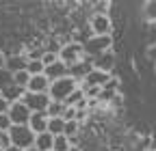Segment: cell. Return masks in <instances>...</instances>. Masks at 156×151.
<instances>
[{
    "mask_svg": "<svg viewBox=\"0 0 156 151\" xmlns=\"http://www.w3.org/2000/svg\"><path fill=\"white\" fill-rule=\"evenodd\" d=\"M5 67L13 73L17 71H24L28 67V59H24V56H7V61H5Z\"/></svg>",
    "mask_w": 156,
    "mask_h": 151,
    "instance_id": "cell-13",
    "label": "cell"
},
{
    "mask_svg": "<svg viewBox=\"0 0 156 151\" xmlns=\"http://www.w3.org/2000/svg\"><path fill=\"white\" fill-rule=\"evenodd\" d=\"M46 76H48V80L50 82H56V80H61V78H67L69 76V67L58 59L54 65H50V67H46Z\"/></svg>",
    "mask_w": 156,
    "mask_h": 151,
    "instance_id": "cell-10",
    "label": "cell"
},
{
    "mask_svg": "<svg viewBox=\"0 0 156 151\" xmlns=\"http://www.w3.org/2000/svg\"><path fill=\"white\" fill-rule=\"evenodd\" d=\"M113 97H115V89H108V86H104V89H102V93H100V97H98V102L113 99Z\"/></svg>",
    "mask_w": 156,
    "mask_h": 151,
    "instance_id": "cell-28",
    "label": "cell"
},
{
    "mask_svg": "<svg viewBox=\"0 0 156 151\" xmlns=\"http://www.w3.org/2000/svg\"><path fill=\"white\" fill-rule=\"evenodd\" d=\"M69 151H80V149H78V147H72V149H69Z\"/></svg>",
    "mask_w": 156,
    "mask_h": 151,
    "instance_id": "cell-34",
    "label": "cell"
},
{
    "mask_svg": "<svg viewBox=\"0 0 156 151\" xmlns=\"http://www.w3.org/2000/svg\"><path fill=\"white\" fill-rule=\"evenodd\" d=\"M76 132H78V123H76V121H67V123H65V134H63V136L74 138Z\"/></svg>",
    "mask_w": 156,
    "mask_h": 151,
    "instance_id": "cell-26",
    "label": "cell"
},
{
    "mask_svg": "<svg viewBox=\"0 0 156 151\" xmlns=\"http://www.w3.org/2000/svg\"><path fill=\"white\" fill-rule=\"evenodd\" d=\"M9 108H11V102L0 95V115H9Z\"/></svg>",
    "mask_w": 156,
    "mask_h": 151,
    "instance_id": "cell-30",
    "label": "cell"
},
{
    "mask_svg": "<svg viewBox=\"0 0 156 151\" xmlns=\"http://www.w3.org/2000/svg\"><path fill=\"white\" fill-rule=\"evenodd\" d=\"M65 119H50V123H48V132L52 136H63L65 134Z\"/></svg>",
    "mask_w": 156,
    "mask_h": 151,
    "instance_id": "cell-17",
    "label": "cell"
},
{
    "mask_svg": "<svg viewBox=\"0 0 156 151\" xmlns=\"http://www.w3.org/2000/svg\"><path fill=\"white\" fill-rule=\"evenodd\" d=\"M143 13H145V20H147L150 24H156V0H150V2H145Z\"/></svg>",
    "mask_w": 156,
    "mask_h": 151,
    "instance_id": "cell-20",
    "label": "cell"
},
{
    "mask_svg": "<svg viewBox=\"0 0 156 151\" xmlns=\"http://www.w3.org/2000/svg\"><path fill=\"white\" fill-rule=\"evenodd\" d=\"M11 127H13V123H11L9 115H0V132H9Z\"/></svg>",
    "mask_w": 156,
    "mask_h": 151,
    "instance_id": "cell-27",
    "label": "cell"
},
{
    "mask_svg": "<svg viewBox=\"0 0 156 151\" xmlns=\"http://www.w3.org/2000/svg\"><path fill=\"white\" fill-rule=\"evenodd\" d=\"M113 63H115V59H113V54H111V52H104V54H100V56H95V59H93V67H95V69L108 71V73H111Z\"/></svg>",
    "mask_w": 156,
    "mask_h": 151,
    "instance_id": "cell-14",
    "label": "cell"
},
{
    "mask_svg": "<svg viewBox=\"0 0 156 151\" xmlns=\"http://www.w3.org/2000/svg\"><path fill=\"white\" fill-rule=\"evenodd\" d=\"M56 61H58V54H56V52H52V50H46L44 59H41V63H44L46 67H50V65H54Z\"/></svg>",
    "mask_w": 156,
    "mask_h": 151,
    "instance_id": "cell-24",
    "label": "cell"
},
{
    "mask_svg": "<svg viewBox=\"0 0 156 151\" xmlns=\"http://www.w3.org/2000/svg\"><path fill=\"white\" fill-rule=\"evenodd\" d=\"M83 99H87V97H85V91H83V89H76V91L72 93V95L65 99V106H67V108H76V106L80 104Z\"/></svg>",
    "mask_w": 156,
    "mask_h": 151,
    "instance_id": "cell-18",
    "label": "cell"
},
{
    "mask_svg": "<svg viewBox=\"0 0 156 151\" xmlns=\"http://www.w3.org/2000/svg\"><path fill=\"white\" fill-rule=\"evenodd\" d=\"M11 84H15L13 71H9L7 67H2V69H0V91L7 89V86H11Z\"/></svg>",
    "mask_w": 156,
    "mask_h": 151,
    "instance_id": "cell-19",
    "label": "cell"
},
{
    "mask_svg": "<svg viewBox=\"0 0 156 151\" xmlns=\"http://www.w3.org/2000/svg\"><path fill=\"white\" fill-rule=\"evenodd\" d=\"M50 86H52V82L48 80L46 73H44V76H30V82H28L26 91H28V93H48Z\"/></svg>",
    "mask_w": 156,
    "mask_h": 151,
    "instance_id": "cell-11",
    "label": "cell"
},
{
    "mask_svg": "<svg viewBox=\"0 0 156 151\" xmlns=\"http://www.w3.org/2000/svg\"><path fill=\"white\" fill-rule=\"evenodd\" d=\"M26 71H28L30 76H44V73H46V65H44L41 61H28Z\"/></svg>",
    "mask_w": 156,
    "mask_h": 151,
    "instance_id": "cell-21",
    "label": "cell"
},
{
    "mask_svg": "<svg viewBox=\"0 0 156 151\" xmlns=\"http://www.w3.org/2000/svg\"><path fill=\"white\" fill-rule=\"evenodd\" d=\"M111 45H113V37L111 35H102V37H91V39L85 43V54L87 56H100L104 52H111Z\"/></svg>",
    "mask_w": 156,
    "mask_h": 151,
    "instance_id": "cell-3",
    "label": "cell"
},
{
    "mask_svg": "<svg viewBox=\"0 0 156 151\" xmlns=\"http://www.w3.org/2000/svg\"><path fill=\"white\" fill-rule=\"evenodd\" d=\"M44 54H46L44 48H33V50L28 52L26 59H28V61H41V59H44Z\"/></svg>",
    "mask_w": 156,
    "mask_h": 151,
    "instance_id": "cell-25",
    "label": "cell"
},
{
    "mask_svg": "<svg viewBox=\"0 0 156 151\" xmlns=\"http://www.w3.org/2000/svg\"><path fill=\"white\" fill-rule=\"evenodd\" d=\"M24 151H39L37 147H28V149H24Z\"/></svg>",
    "mask_w": 156,
    "mask_h": 151,
    "instance_id": "cell-33",
    "label": "cell"
},
{
    "mask_svg": "<svg viewBox=\"0 0 156 151\" xmlns=\"http://www.w3.org/2000/svg\"><path fill=\"white\" fill-rule=\"evenodd\" d=\"M147 59L154 61V65H156V45H150L147 48Z\"/></svg>",
    "mask_w": 156,
    "mask_h": 151,
    "instance_id": "cell-31",
    "label": "cell"
},
{
    "mask_svg": "<svg viewBox=\"0 0 156 151\" xmlns=\"http://www.w3.org/2000/svg\"><path fill=\"white\" fill-rule=\"evenodd\" d=\"M35 147L39 151H54V136L50 134V132H46V134H39L35 138Z\"/></svg>",
    "mask_w": 156,
    "mask_h": 151,
    "instance_id": "cell-15",
    "label": "cell"
},
{
    "mask_svg": "<svg viewBox=\"0 0 156 151\" xmlns=\"http://www.w3.org/2000/svg\"><path fill=\"white\" fill-rule=\"evenodd\" d=\"M48 123H50V117H48V112H33V117H30V123L28 127L35 132V134H46L48 132Z\"/></svg>",
    "mask_w": 156,
    "mask_h": 151,
    "instance_id": "cell-9",
    "label": "cell"
},
{
    "mask_svg": "<svg viewBox=\"0 0 156 151\" xmlns=\"http://www.w3.org/2000/svg\"><path fill=\"white\" fill-rule=\"evenodd\" d=\"M65 110H67V106H65V102H50V106H48V117L50 119H63V115H65Z\"/></svg>",
    "mask_w": 156,
    "mask_h": 151,
    "instance_id": "cell-16",
    "label": "cell"
},
{
    "mask_svg": "<svg viewBox=\"0 0 156 151\" xmlns=\"http://www.w3.org/2000/svg\"><path fill=\"white\" fill-rule=\"evenodd\" d=\"M72 140L67 136H54V151H69Z\"/></svg>",
    "mask_w": 156,
    "mask_h": 151,
    "instance_id": "cell-22",
    "label": "cell"
},
{
    "mask_svg": "<svg viewBox=\"0 0 156 151\" xmlns=\"http://www.w3.org/2000/svg\"><path fill=\"white\" fill-rule=\"evenodd\" d=\"M13 78H15V84H17V86L26 89V86H28V82H30V73L24 69V71H17V73H13Z\"/></svg>",
    "mask_w": 156,
    "mask_h": 151,
    "instance_id": "cell-23",
    "label": "cell"
},
{
    "mask_svg": "<svg viewBox=\"0 0 156 151\" xmlns=\"http://www.w3.org/2000/svg\"><path fill=\"white\" fill-rule=\"evenodd\" d=\"M83 82H85L83 86H100V89H104V86L111 82V73H108V71H100V69L93 67V71L87 76Z\"/></svg>",
    "mask_w": 156,
    "mask_h": 151,
    "instance_id": "cell-7",
    "label": "cell"
},
{
    "mask_svg": "<svg viewBox=\"0 0 156 151\" xmlns=\"http://www.w3.org/2000/svg\"><path fill=\"white\" fill-rule=\"evenodd\" d=\"M5 151H24V149H17V147H13V145H11V147H9V149H5Z\"/></svg>",
    "mask_w": 156,
    "mask_h": 151,
    "instance_id": "cell-32",
    "label": "cell"
},
{
    "mask_svg": "<svg viewBox=\"0 0 156 151\" xmlns=\"http://www.w3.org/2000/svg\"><path fill=\"white\" fill-rule=\"evenodd\" d=\"M22 102L30 108V112H46L50 102H52V97L48 95V93H28L26 91V95H24Z\"/></svg>",
    "mask_w": 156,
    "mask_h": 151,
    "instance_id": "cell-5",
    "label": "cell"
},
{
    "mask_svg": "<svg viewBox=\"0 0 156 151\" xmlns=\"http://www.w3.org/2000/svg\"><path fill=\"white\" fill-rule=\"evenodd\" d=\"M30 117H33V112H30V108H28L24 102L11 104V108H9V119H11L13 125H28V123H30Z\"/></svg>",
    "mask_w": 156,
    "mask_h": 151,
    "instance_id": "cell-6",
    "label": "cell"
},
{
    "mask_svg": "<svg viewBox=\"0 0 156 151\" xmlns=\"http://www.w3.org/2000/svg\"><path fill=\"white\" fill-rule=\"evenodd\" d=\"M0 145H2V151L11 147V136H9V132H0Z\"/></svg>",
    "mask_w": 156,
    "mask_h": 151,
    "instance_id": "cell-29",
    "label": "cell"
},
{
    "mask_svg": "<svg viewBox=\"0 0 156 151\" xmlns=\"http://www.w3.org/2000/svg\"><path fill=\"white\" fill-rule=\"evenodd\" d=\"M91 28H93V35H95V37L111 35V17H108V15H104V13L93 15V20H91Z\"/></svg>",
    "mask_w": 156,
    "mask_h": 151,
    "instance_id": "cell-8",
    "label": "cell"
},
{
    "mask_svg": "<svg viewBox=\"0 0 156 151\" xmlns=\"http://www.w3.org/2000/svg\"><path fill=\"white\" fill-rule=\"evenodd\" d=\"M9 136H11V145L17 147V149L35 147V138H37V134H35L28 125H13L9 129Z\"/></svg>",
    "mask_w": 156,
    "mask_h": 151,
    "instance_id": "cell-2",
    "label": "cell"
},
{
    "mask_svg": "<svg viewBox=\"0 0 156 151\" xmlns=\"http://www.w3.org/2000/svg\"><path fill=\"white\" fill-rule=\"evenodd\" d=\"M83 54H85V45L72 41V43H67V45H63L61 50H58V59H61L67 67H72L78 61H83Z\"/></svg>",
    "mask_w": 156,
    "mask_h": 151,
    "instance_id": "cell-4",
    "label": "cell"
},
{
    "mask_svg": "<svg viewBox=\"0 0 156 151\" xmlns=\"http://www.w3.org/2000/svg\"><path fill=\"white\" fill-rule=\"evenodd\" d=\"M76 89H80V86H78V80H74L72 76H67V78H61V80L52 82L48 95H50L54 102H65Z\"/></svg>",
    "mask_w": 156,
    "mask_h": 151,
    "instance_id": "cell-1",
    "label": "cell"
},
{
    "mask_svg": "<svg viewBox=\"0 0 156 151\" xmlns=\"http://www.w3.org/2000/svg\"><path fill=\"white\" fill-rule=\"evenodd\" d=\"M91 71H93V63H89V61H78L76 65L69 67V76H72L74 80H78V82L85 80Z\"/></svg>",
    "mask_w": 156,
    "mask_h": 151,
    "instance_id": "cell-12",
    "label": "cell"
}]
</instances>
